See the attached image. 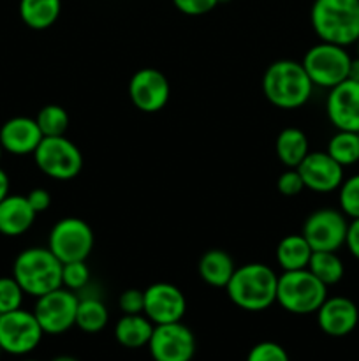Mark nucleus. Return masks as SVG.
Listing matches in <instances>:
<instances>
[{
  "instance_id": "f257e3e1",
  "label": "nucleus",
  "mask_w": 359,
  "mask_h": 361,
  "mask_svg": "<svg viewBox=\"0 0 359 361\" xmlns=\"http://www.w3.org/2000/svg\"><path fill=\"white\" fill-rule=\"evenodd\" d=\"M278 275L263 263H246L236 267L225 286L229 300L246 312H263L277 303Z\"/></svg>"
},
{
  "instance_id": "f03ea898",
  "label": "nucleus",
  "mask_w": 359,
  "mask_h": 361,
  "mask_svg": "<svg viewBox=\"0 0 359 361\" xmlns=\"http://www.w3.org/2000/svg\"><path fill=\"white\" fill-rule=\"evenodd\" d=\"M313 88L303 63L296 60H277L263 74L264 97L278 109L301 108L310 101Z\"/></svg>"
},
{
  "instance_id": "7ed1b4c3",
  "label": "nucleus",
  "mask_w": 359,
  "mask_h": 361,
  "mask_svg": "<svg viewBox=\"0 0 359 361\" xmlns=\"http://www.w3.org/2000/svg\"><path fill=\"white\" fill-rule=\"evenodd\" d=\"M310 23L317 37L331 44H355L359 39V0H313Z\"/></svg>"
},
{
  "instance_id": "20e7f679",
  "label": "nucleus",
  "mask_w": 359,
  "mask_h": 361,
  "mask_svg": "<svg viewBox=\"0 0 359 361\" xmlns=\"http://www.w3.org/2000/svg\"><path fill=\"white\" fill-rule=\"evenodd\" d=\"M62 261L48 247H28L14 259L13 277L25 295L39 298L62 288Z\"/></svg>"
},
{
  "instance_id": "39448f33",
  "label": "nucleus",
  "mask_w": 359,
  "mask_h": 361,
  "mask_svg": "<svg viewBox=\"0 0 359 361\" xmlns=\"http://www.w3.org/2000/svg\"><path fill=\"white\" fill-rule=\"evenodd\" d=\"M326 298L327 286H324L308 268L278 275L277 303L285 312L296 316L315 314Z\"/></svg>"
},
{
  "instance_id": "423d86ee",
  "label": "nucleus",
  "mask_w": 359,
  "mask_h": 361,
  "mask_svg": "<svg viewBox=\"0 0 359 361\" xmlns=\"http://www.w3.org/2000/svg\"><path fill=\"white\" fill-rule=\"evenodd\" d=\"M351 60L352 56L344 46L320 41L306 49L301 63L313 87L329 90L347 80Z\"/></svg>"
},
{
  "instance_id": "0eeeda50",
  "label": "nucleus",
  "mask_w": 359,
  "mask_h": 361,
  "mask_svg": "<svg viewBox=\"0 0 359 361\" xmlns=\"http://www.w3.org/2000/svg\"><path fill=\"white\" fill-rule=\"evenodd\" d=\"M95 245L94 229L80 217H63L51 228L48 236V249L62 261H87Z\"/></svg>"
},
{
  "instance_id": "6e6552de",
  "label": "nucleus",
  "mask_w": 359,
  "mask_h": 361,
  "mask_svg": "<svg viewBox=\"0 0 359 361\" xmlns=\"http://www.w3.org/2000/svg\"><path fill=\"white\" fill-rule=\"evenodd\" d=\"M34 161L46 176L60 182L76 178L83 169V154L65 136L42 137L34 152Z\"/></svg>"
},
{
  "instance_id": "1a4fd4ad",
  "label": "nucleus",
  "mask_w": 359,
  "mask_h": 361,
  "mask_svg": "<svg viewBox=\"0 0 359 361\" xmlns=\"http://www.w3.org/2000/svg\"><path fill=\"white\" fill-rule=\"evenodd\" d=\"M348 221L347 215L336 208L324 207L312 212L305 219L301 235L312 250H331L336 252L345 245Z\"/></svg>"
},
{
  "instance_id": "9d476101",
  "label": "nucleus",
  "mask_w": 359,
  "mask_h": 361,
  "mask_svg": "<svg viewBox=\"0 0 359 361\" xmlns=\"http://www.w3.org/2000/svg\"><path fill=\"white\" fill-rule=\"evenodd\" d=\"M77 303L80 296L65 288L39 296L34 307V316L44 335H62L76 326Z\"/></svg>"
},
{
  "instance_id": "9b49d317",
  "label": "nucleus",
  "mask_w": 359,
  "mask_h": 361,
  "mask_svg": "<svg viewBox=\"0 0 359 361\" xmlns=\"http://www.w3.org/2000/svg\"><path fill=\"white\" fill-rule=\"evenodd\" d=\"M44 331L34 312L18 309L0 314V348L4 353L23 356L41 344Z\"/></svg>"
},
{
  "instance_id": "f8f14e48",
  "label": "nucleus",
  "mask_w": 359,
  "mask_h": 361,
  "mask_svg": "<svg viewBox=\"0 0 359 361\" xmlns=\"http://www.w3.org/2000/svg\"><path fill=\"white\" fill-rule=\"evenodd\" d=\"M148 349L153 361H192L196 355V337L182 321L157 324L148 342Z\"/></svg>"
},
{
  "instance_id": "ddd939ff",
  "label": "nucleus",
  "mask_w": 359,
  "mask_h": 361,
  "mask_svg": "<svg viewBox=\"0 0 359 361\" xmlns=\"http://www.w3.org/2000/svg\"><path fill=\"white\" fill-rule=\"evenodd\" d=\"M129 97L139 111L158 113L168 106L171 97L169 80L155 67H143L130 78Z\"/></svg>"
},
{
  "instance_id": "4468645a",
  "label": "nucleus",
  "mask_w": 359,
  "mask_h": 361,
  "mask_svg": "<svg viewBox=\"0 0 359 361\" xmlns=\"http://www.w3.org/2000/svg\"><path fill=\"white\" fill-rule=\"evenodd\" d=\"M187 312V300L182 289L171 282H155L144 289V316L157 324L178 323Z\"/></svg>"
},
{
  "instance_id": "2eb2a0df",
  "label": "nucleus",
  "mask_w": 359,
  "mask_h": 361,
  "mask_svg": "<svg viewBox=\"0 0 359 361\" xmlns=\"http://www.w3.org/2000/svg\"><path fill=\"white\" fill-rule=\"evenodd\" d=\"M296 169L301 175L305 189L313 192H333L344 182V166L338 164L327 152H308Z\"/></svg>"
},
{
  "instance_id": "dca6fc26",
  "label": "nucleus",
  "mask_w": 359,
  "mask_h": 361,
  "mask_svg": "<svg viewBox=\"0 0 359 361\" xmlns=\"http://www.w3.org/2000/svg\"><path fill=\"white\" fill-rule=\"evenodd\" d=\"M326 115L336 130L359 133V83L352 80L341 81L329 88L326 99Z\"/></svg>"
},
{
  "instance_id": "f3484780",
  "label": "nucleus",
  "mask_w": 359,
  "mask_h": 361,
  "mask_svg": "<svg viewBox=\"0 0 359 361\" xmlns=\"http://www.w3.org/2000/svg\"><path fill=\"white\" fill-rule=\"evenodd\" d=\"M315 314L319 328L329 337H345L352 334L359 323L358 305L345 296L326 298Z\"/></svg>"
},
{
  "instance_id": "a211bd4d",
  "label": "nucleus",
  "mask_w": 359,
  "mask_h": 361,
  "mask_svg": "<svg viewBox=\"0 0 359 361\" xmlns=\"http://www.w3.org/2000/svg\"><path fill=\"white\" fill-rule=\"evenodd\" d=\"M42 137L37 122L30 116H14L0 127V143L11 155H34Z\"/></svg>"
},
{
  "instance_id": "6ab92c4d",
  "label": "nucleus",
  "mask_w": 359,
  "mask_h": 361,
  "mask_svg": "<svg viewBox=\"0 0 359 361\" xmlns=\"http://www.w3.org/2000/svg\"><path fill=\"white\" fill-rule=\"evenodd\" d=\"M34 208L27 196L9 194L0 201V235L20 236L32 228L35 221Z\"/></svg>"
},
{
  "instance_id": "aec40b11",
  "label": "nucleus",
  "mask_w": 359,
  "mask_h": 361,
  "mask_svg": "<svg viewBox=\"0 0 359 361\" xmlns=\"http://www.w3.org/2000/svg\"><path fill=\"white\" fill-rule=\"evenodd\" d=\"M236 270V264L232 257L222 249H210L201 256L197 271L203 279L204 284L211 288H224L231 281L232 274Z\"/></svg>"
},
{
  "instance_id": "412c9836",
  "label": "nucleus",
  "mask_w": 359,
  "mask_h": 361,
  "mask_svg": "<svg viewBox=\"0 0 359 361\" xmlns=\"http://www.w3.org/2000/svg\"><path fill=\"white\" fill-rule=\"evenodd\" d=\"M155 324L144 314H123L115 324V338L127 349H139L148 345Z\"/></svg>"
},
{
  "instance_id": "4be33fe9",
  "label": "nucleus",
  "mask_w": 359,
  "mask_h": 361,
  "mask_svg": "<svg viewBox=\"0 0 359 361\" xmlns=\"http://www.w3.org/2000/svg\"><path fill=\"white\" fill-rule=\"evenodd\" d=\"M277 157L285 168H298L299 162L308 155L310 143L306 134L298 127H285L275 141Z\"/></svg>"
},
{
  "instance_id": "5701e85b",
  "label": "nucleus",
  "mask_w": 359,
  "mask_h": 361,
  "mask_svg": "<svg viewBox=\"0 0 359 361\" xmlns=\"http://www.w3.org/2000/svg\"><path fill=\"white\" fill-rule=\"evenodd\" d=\"M20 18L32 30L53 27L62 13V0H20Z\"/></svg>"
},
{
  "instance_id": "b1692460",
  "label": "nucleus",
  "mask_w": 359,
  "mask_h": 361,
  "mask_svg": "<svg viewBox=\"0 0 359 361\" xmlns=\"http://www.w3.org/2000/svg\"><path fill=\"white\" fill-rule=\"evenodd\" d=\"M312 247L305 240V236L299 235H287L278 242L277 245V263L284 271L292 270H305L312 257Z\"/></svg>"
},
{
  "instance_id": "393cba45",
  "label": "nucleus",
  "mask_w": 359,
  "mask_h": 361,
  "mask_svg": "<svg viewBox=\"0 0 359 361\" xmlns=\"http://www.w3.org/2000/svg\"><path fill=\"white\" fill-rule=\"evenodd\" d=\"M109 312L108 307L104 305L97 296H80L76 312V326L84 334H99L108 326Z\"/></svg>"
},
{
  "instance_id": "a878e982",
  "label": "nucleus",
  "mask_w": 359,
  "mask_h": 361,
  "mask_svg": "<svg viewBox=\"0 0 359 361\" xmlns=\"http://www.w3.org/2000/svg\"><path fill=\"white\" fill-rule=\"evenodd\" d=\"M306 268L327 288L338 284L345 274L344 261L336 252H331V250H313Z\"/></svg>"
},
{
  "instance_id": "bb28decb",
  "label": "nucleus",
  "mask_w": 359,
  "mask_h": 361,
  "mask_svg": "<svg viewBox=\"0 0 359 361\" xmlns=\"http://www.w3.org/2000/svg\"><path fill=\"white\" fill-rule=\"evenodd\" d=\"M327 154L340 166H352L359 162V133L352 130H336L327 141Z\"/></svg>"
},
{
  "instance_id": "cd10ccee",
  "label": "nucleus",
  "mask_w": 359,
  "mask_h": 361,
  "mask_svg": "<svg viewBox=\"0 0 359 361\" xmlns=\"http://www.w3.org/2000/svg\"><path fill=\"white\" fill-rule=\"evenodd\" d=\"M35 122L44 137L65 136L67 129H69V113L62 106L48 104L39 109Z\"/></svg>"
},
{
  "instance_id": "c85d7f7f",
  "label": "nucleus",
  "mask_w": 359,
  "mask_h": 361,
  "mask_svg": "<svg viewBox=\"0 0 359 361\" xmlns=\"http://www.w3.org/2000/svg\"><path fill=\"white\" fill-rule=\"evenodd\" d=\"M338 204L348 219H359V173L344 178L338 187Z\"/></svg>"
},
{
  "instance_id": "c756f323",
  "label": "nucleus",
  "mask_w": 359,
  "mask_h": 361,
  "mask_svg": "<svg viewBox=\"0 0 359 361\" xmlns=\"http://www.w3.org/2000/svg\"><path fill=\"white\" fill-rule=\"evenodd\" d=\"M88 282H90V268L87 267V261H73L62 267V288L81 293L87 289Z\"/></svg>"
},
{
  "instance_id": "7c9ffc66",
  "label": "nucleus",
  "mask_w": 359,
  "mask_h": 361,
  "mask_svg": "<svg viewBox=\"0 0 359 361\" xmlns=\"http://www.w3.org/2000/svg\"><path fill=\"white\" fill-rule=\"evenodd\" d=\"M23 289L14 277H0V314L13 312L21 309Z\"/></svg>"
},
{
  "instance_id": "2f4dec72",
  "label": "nucleus",
  "mask_w": 359,
  "mask_h": 361,
  "mask_svg": "<svg viewBox=\"0 0 359 361\" xmlns=\"http://www.w3.org/2000/svg\"><path fill=\"white\" fill-rule=\"evenodd\" d=\"M246 361H291L287 351L280 344L271 341L259 342L250 349Z\"/></svg>"
},
{
  "instance_id": "473e14b6",
  "label": "nucleus",
  "mask_w": 359,
  "mask_h": 361,
  "mask_svg": "<svg viewBox=\"0 0 359 361\" xmlns=\"http://www.w3.org/2000/svg\"><path fill=\"white\" fill-rule=\"evenodd\" d=\"M277 189L282 196L294 197L305 190V183H303L301 175L296 168H287L277 180Z\"/></svg>"
},
{
  "instance_id": "72a5a7b5",
  "label": "nucleus",
  "mask_w": 359,
  "mask_h": 361,
  "mask_svg": "<svg viewBox=\"0 0 359 361\" xmlns=\"http://www.w3.org/2000/svg\"><path fill=\"white\" fill-rule=\"evenodd\" d=\"M220 0H172V6L185 16H204L211 13Z\"/></svg>"
},
{
  "instance_id": "f704fd0d",
  "label": "nucleus",
  "mask_w": 359,
  "mask_h": 361,
  "mask_svg": "<svg viewBox=\"0 0 359 361\" xmlns=\"http://www.w3.org/2000/svg\"><path fill=\"white\" fill-rule=\"evenodd\" d=\"M118 307L123 314H143L144 312V291L136 288L125 289L118 298Z\"/></svg>"
},
{
  "instance_id": "c9c22d12",
  "label": "nucleus",
  "mask_w": 359,
  "mask_h": 361,
  "mask_svg": "<svg viewBox=\"0 0 359 361\" xmlns=\"http://www.w3.org/2000/svg\"><path fill=\"white\" fill-rule=\"evenodd\" d=\"M27 200L28 203H30V207L34 208L35 214H42V212H46L51 207V194L46 189H42V187L32 189L30 192L27 194Z\"/></svg>"
},
{
  "instance_id": "e433bc0d",
  "label": "nucleus",
  "mask_w": 359,
  "mask_h": 361,
  "mask_svg": "<svg viewBox=\"0 0 359 361\" xmlns=\"http://www.w3.org/2000/svg\"><path fill=\"white\" fill-rule=\"evenodd\" d=\"M345 247L359 261V219H351V222H348Z\"/></svg>"
},
{
  "instance_id": "4c0bfd02",
  "label": "nucleus",
  "mask_w": 359,
  "mask_h": 361,
  "mask_svg": "<svg viewBox=\"0 0 359 361\" xmlns=\"http://www.w3.org/2000/svg\"><path fill=\"white\" fill-rule=\"evenodd\" d=\"M9 176H7V173L0 168V201L6 196H9Z\"/></svg>"
},
{
  "instance_id": "58836bf2",
  "label": "nucleus",
  "mask_w": 359,
  "mask_h": 361,
  "mask_svg": "<svg viewBox=\"0 0 359 361\" xmlns=\"http://www.w3.org/2000/svg\"><path fill=\"white\" fill-rule=\"evenodd\" d=\"M347 80L358 81V83H359V56H355V59L351 60V66H348Z\"/></svg>"
},
{
  "instance_id": "ea45409f",
  "label": "nucleus",
  "mask_w": 359,
  "mask_h": 361,
  "mask_svg": "<svg viewBox=\"0 0 359 361\" xmlns=\"http://www.w3.org/2000/svg\"><path fill=\"white\" fill-rule=\"evenodd\" d=\"M51 361H80V360H76L74 356H69V355H60L56 356V358H53Z\"/></svg>"
},
{
  "instance_id": "a19ab883",
  "label": "nucleus",
  "mask_w": 359,
  "mask_h": 361,
  "mask_svg": "<svg viewBox=\"0 0 359 361\" xmlns=\"http://www.w3.org/2000/svg\"><path fill=\"white\" fill-rule=\"evenodd\" d=\"M2 154H4V148H2V143H0V159H2Z\"/></svg>"
},
{
  "instance_id": "79ce46f5",
  "label": "nucleus",
  "mask_w": 359,
  "mask_h": 361,
  "mask_svg": "<svg viewBox=\"0 0 359 361\" xmlns=\"http://www.w3.org/2000/svg\"><path fill=\"white\" fill-rule=\"evenodd\" d=\"M355 46H358V56H359V39H358V42H355Z\"/></svg>"
},
{
  "instance_id": "37998d69",
  "label": "nucleus",
  "mask_w": 359,
  "mask_h": 361,
  "mask_svg": "<svg viewBox=\"0 0 359 361\" xmlns=\"http://www.w3.org/2000/svg\"><path fill=\"white\" fill-rule=\"evenodd\" d=\"M23 361H39V360H23Z\"/></svg>"
},
{
  "instance_id": "c03bdc74",
  "label": "nucleus",
  "mask_w": 359,
  "mask_h": 361,
  "mask_svg": "<svg viewBox=\"0 0 359 361\" xmlns=\"http://www.w3.org/2000/svg\"><path fill=\"white\" fill-rule=\"evenodd\" d=\"M0 353H2V348H0Z\"/></svg>"
}]
</instances>
